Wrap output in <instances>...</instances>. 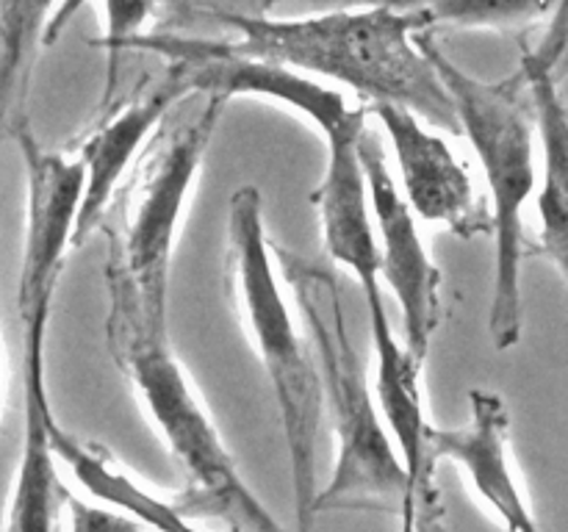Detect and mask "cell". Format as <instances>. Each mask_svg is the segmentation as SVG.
<instances>
[{
    "label": "cell",
    "instance_id": "1",
    "mask_svg": "<svg viewBox=\"0 0 568 532\" xmlns=\"http://www.w3.org/2000/svg\"><path fill=\"white\" fill-rule=\"evenodd\" d=\"M236 37L227 53L272 61L353 89L369 103H397L444 133H458L453 100L419 44L436 25L430 6L377 3L305 17L222 14Z\"/></svg>",
    "mask_w": 568,
    "mask_h": 532
},
{
    "label": "cell",
    "instance_id": "2",
    "mask_svg": "<svg viewBox=\"0 0 568 532\" xmlns=\"http://www.w3.org/2000/svg\"><path fill=\"white\" fill-rule=\"evenodd\" d=\"M272 253L300 310L320 375L322 408L331 416L336 438V463L327 485L316 491L314 515L331 510H397L399 521H410L408 474L381 419L364 358L349 336L336 275L294 249L272 244Z\"/></svg>",
    "mask_w": 568,
    "mask_h": 532
},
{
    "label": "cell",
    "instance_id": "3",
    "mask_svg": "<svg viewBox=\"0 0 568 532\" xmlns=\"http://www.w3.org/2000/svg\"><path fill=\"white\" fill-rule=\"evenodd\" d=\"M227 103L211 94L194 120L161 125L128 170L125 188L114 194L116 219L105 225V338L170 332L172 249Z\"/></svg>",
    "mask_w": 568,
    "mask_h": 532
},
{
    "label": "cell",
    "instance_id": "4",
    "mask_svg": "<svg viewBox=\"0 0 568 532\" xmlns=\"http://www.w3.org/2000/svg\"><path fill=\"white\" fill-rule=\"evenodd\" d=\"M225 264L227 291L264 366L281 416L294 524L297 532H311L316 524L314 499L320 491L316 443L325 408L308 341L281 288L272 238L264 225V200L255 186H242L231 194Z\"/></svg>",
    "mask_w": 568,
    "mask_h": 532
},
{
    "label": "cell",
    "instance_id": "5",
    "mask_svg": "<svg viewBox=\"0 0 568 532\" xmlns=\"http://www.w3.org/2000/svg\"><path fill=\"white\" fill-rule=\"evenodd\" d=\"M419 44L436 66L458 131L475 147L488 188V214L494 233V280L488 332L499 352L514 349L521 338V260H525V208L536 192V125L525 105V81H480L460 70L430 31L419 33Z\"/></svg>",
    "mask_w": 568,
    "mask_h": 532
},
{
    "label": "cell",
    "instance_id": "6",
    "mask_svg": "<svg viewBox=\"0 0 568 532\" xmlns=\"http://www.w3.org/2000/svg\"><path fill=\"white\" fill-rule=\"evenodd\" d=\"M105 344L186 477L178 497L183 513L216 519L231 532H286L239 474L170 336H114Z\"/></svg>",
    "mask_w": 568,
    "mask_h": 532
},
{
    "label": "cell",
    "instance_id": "7",
    "mask_svg": "<svg viewBox=\"0 0 568 532\" xmlns=\"http://www.w3.org/2000/svg\"><path fill=\"white\" fill-rule=\"evenodd\" d=\"M358 155L364 164L372 227L381 253V283H386L397 299L405 349L425 364L442 321V269L427 253L416 225L419 219L399 194L386 147L369 125L358 139Z\"/></svg>",
    "mask_w": 568,
    "mask_h": 532
},
{
    "label": "cell",
    "instance_id": "8",
    "mask_svg": "<svg viewBox=\"0 0 568 532\" xmlns=\"http://www.w3.org/2000/svg\"><path fill=\"white\" fill-rule=\"evenodd\" d=\"M369 105V114L392 142L394 181L416 219L444 227L466 242L491 233V214L477 200L464 161L453 153L442 131L397 103Z\"/></svg>",
    "mask_w": 568,
    "mask_h": 532
},
{
    "label": "cell",
    "instance_id": "9",
    "mask_svg": "<svg viewBox=\"0 0 568 532\" xmlns=\"http://www.w3.org/2000/svg\"><path fill=\"white\" fill-rule=\"evenodd\" d=\"M26 164V238L17 283V314L53 308L61 266L70 253L83 175L72 155L50 153L22 122L14 131Z\"/></svg>",
    "mask_w": 568,
    "mask_h": 532
},
{
    "label": "cell",
    "instance_id": "10",
    "mask_svg": "<svg viewBox=\"0 0 568 532\" xmlns=\"http://www.w3.org/2000/svg\"><path fill=\"white\" fill-rule=\"evenodd\" d=\"M186 94V86L166 70L164 81L153 83L150 92L136 94L114 111H103L98 125L81 139L72 153V158L81 164L83 188L70 249L87 244V238L100 231L114 194L122 188V177L128 175L148 139L164 125L170 109H175Z\"/></svg>",
    "mask_w": 568,
    "mask_h": 532
},
{
    "label": "cell",
    "instance_id": "11",
    "mask_svg": "<svg viewBox=\"0 0 568 532\" xmlns=\"http://www.w3.org/2000/svg\"><path fill=\"white\" fill-rule=\"evenodd\" d=\"M510 413L505 399L488 388L469 391V421L460 427H427L425 460H453L469 477L505 532H538L532 510L510 466Z\"/></svg>",
    "mask_w": 568,
    "mask_h": 532
},
{
    "label": "cell",
    "instance_id": "12",
    "mask_svg": "<svg viewBox=\"0 0 568 532\" xmlns=\"http://www.w3.org/2000/svg\"><path fill=\"white\" fill-rule=\"evenodd\" d=\"M369 122V111L358 109L349 120L322 133L325 139V172L311 194L322 227V244L333 264L349 269L366 291L383 288L381 253L372 227L369 192H366L364 164L358 155V139Z\"/></svg>",
    "mask_w": 568,
    "mask_h": 532
},
{
    "label": "cell",
    "instance_id": "13",
    "mask_svg": "<svg viewBox=\"0 0 568 532\" xmlns=\"http://www.w3.org/2000/svg\"><path fill=\"white\" fill-rule=\"evenodd\" d=\"M22 452L9 502L6 532H53L59 504L67 499L55 471L48 424L53 419L48 397V325L50 308L22 316Z\"/></svg>",
    "mask_w": 568,
    "mask_h": 532
},
{
    "label": "cell",
    "instance_id": "14",
    "mask_svg": "<svg viewBox=\"0 0 568 532\" xmlns=\"http://www.w3.org/2000/svg\"><path fill=\"white\" fill-rule=\"evenodd\" d=\"M369 305V330L372 349H375V377H372V393H375L377 410L397 447L399 460L405 466L410 485V513H414L416 493L436 485V471L425 460L427 421L425 397H422V366L414 355L405 349L403 338L394 332L392 316H388L386 291L375 288L366 291Z\"/></svg>",
    "mask_w": 568,
    "mask_h": 532
},
{
    "label": "cell",
    "instance_id": "15",
    "mask_svg": "<svg viewBox=\"0 0 568 532\" xmlns=\"http://www.w3.org/2000/svg\"><path fill=\"white\" fill-rule=\"evenodd\" d=\"M564 53V33L547 48L521 59V81L532 100V116L544 142V188L538 194V244L541 255L552 260L560 277H568V122L566 103L555 81L552 66Z\"/></svg>",
    "mask_w": 568,
    "mask_h": 532
},
{
    "label": "cell",
    "instance_id": "16",
    "mask_svg": "<svg viewBox=\"0 0 568 532\" xmlns=\"http://www.w3.org/2000/svg\"><path fill=\"white\" fill-rule=\"evenodd\" d=\"M48 436L55 458L64 460L72 477L83 485V491L98 499L100 504L116 508L120 513L131 515V519L150 526L153 532H205L189 521L181 504L159 499L148 488L139 485L128 471H122L114 463V458L105 449L64 430L55 421V416L48 424Z\"/></svg>",
    "mask_w": 568,
    "mask_h": 532
},
{
    "label": "cell",
    "instance_id": "17",
    "mask_svg": "<svg viewBox=\"0 0 568 532\" xmlns=\"http://www.w3.org/2000/svg\"><path fill=\"white\" fill-rule=\"evenodd\" d=\"M61 0H0V133L20 127L33 59Z\"/></svg>",
    "mask_w": 568,
    "mask_h": 532
},
{
    "label": "cell",
    "instance_id": "18",
    "mask_svg": "<svg viewBox=\"0 0 568 532\" xmlns=\"http://www.w3.org/2000/svg\"><path fill=\"white\" fill-rule=\"evenodd\" d=\"M78 3H83V0H61L53 20H50L48 42L44 44L53 42L55 31L64 25V17L72 14V9H75ZM100 11H103L105 31L103 37L94 39V44H100V48L109 53V64L111 70H114L116 55L125 53V44L131 42V39L148 33V25L150 20H153L155 11V0H100Z\"/></svg>",
    "mask_w": 568,
    "mask_h": 532
},
{
    "label": "cell",
    "instance_id": "19",
    "mask_svg": "<svg viewBox=\"0 0 568 532\" xmlns=\"http://www.w3.org/2000/svg\"><path fill=\"white\" fill-rule=\"evenodd\" d=\"M64 502L70 508V532H144V524L120 513V510L94 508V504L75 499L72 493H67Z\"/></svg>",
    "mask_w": 568,
    "mask_h": 532
},
{
    "label": "cell",
    "instance_id": "20",
    "mask_svg": "<svg viewBox=\"0 0 568 532\" xmlns=\"http://www.w3.org/2000/svg\"><path fill=\"white\" fill-rule=\"evenodd\" d=\"M410 526H414V532H449L447 515H444V504H442V497H438L436 485L416 493L414 513H410Z\"/></svg>",
    "mask_w": 568,
    "mask_h": 532
}]
</instances>
